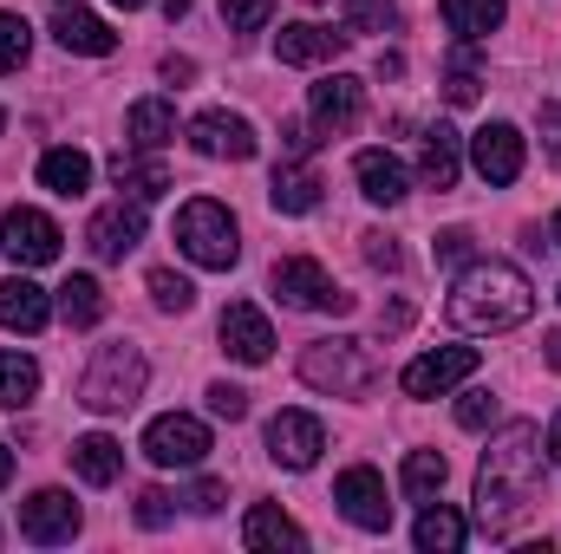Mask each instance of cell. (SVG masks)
I'll list each match as a JSON object with an SVG mask.
<instances>
[{
    "label": "cell",
    "mask_w": 561,
    "mask_h": 554,
    "mask_svg": "<svg viewBox=\"0 0 561 554\" xmlns=\"http://www.w3.org/2000/svg\"><path fill=\"white\" fill-rule=\"evenodd\" d=\"M536 489H542V430L510 424L477 463V522H483V535H510L536 509Z\"/></svg>",
    "instance_id": "1"
},
{
    "label": "cell",
    "mask_w": 561,
    "mask_h": 554,
    "mask_svg": "<svg viewBox=\"0 0 561 554\" xmlns=\"http://www.w3.org/2000/svg\"><path fill=\"white\" fill-rule=\"evenodd\" d=\"M529 307H536L529 275L510 268V262H470L450 287V320L463 333H510V326L529 320Z\"/></svg>",
    "instance_id": "2"
},
{
    "label": "cell",
    "mask_w": 561,
    "mask_h": 554,
    "mask_svg": "<svg viewBox=\"0 0 561 554\" xmlns=\"http://www.w3.org/2000/svg\"><path fill=\"white\" fill-rule=\"evenodd\" d=\"M144 379H150V366L138 346H99L85 379H79V405L85 412H131L144 399Z\"/></svg>",
    "instance_id": "3"
},
{
    "label": "cell",
    "mask_w": 561,
    "mask_h": 554,
    "mask_svg": "<svg viewBox=\"0 0 561 554\" xmlns=\"http://www.w3.org/2000/svg\"><path fill=\"white\" fill-rule=\"evenodd\" d=\"M300 379L313 392H327V399H359L379 379V366H373V353L359 339H313L300 353Z\"/></svg>",
    "instance_id": "4"
},
{
    "label": "cell",
    "mask_w": 561,
    "mask_h": 554,
    "mask_svg": "<svg viewBox=\"0 0 561 554\" xmlns=\"http://www.w3.org/2000/svg\"><path fill=\"white\" fill-rule=\"evenodd\" d=\"M176 249H183L196 268H236V255H242L236 216H229L222 203H209V196L183 203V216H176Z\"/></svg>",
    "instance_id": "5"
},
{
    "label": "cell",
    "mask_w": 561,
    "mask_h": 554,
    "mask_svg": "<svg viewBox=\"0 0 561 554\" xmlns=\"http://www.w3.org/2000/svg\"><path fill=\"white\" fill-rule=\"evenodd\" d=\"M144 457H150L157 470H196V463L209 457V424L190 417V412L150 417V430H144Z\"/></svg>",
    "instance_id": "6"
},
{
    "label": "cell",
    "mask_w": 561,
    "mask_h": 554,
    "mask_svg": "<svg viewBox=\"0 0 561 554\" xmlns=\"http://www.w3.org/2000/svg\"><path fill=\"white\" fill-rule=\"evenodd\" d=\"M59 222L53 216H39V209H7L0 216V255L13 262V268H46V262H59Z\"/></svg>",
    "instance_id": "7"
},
{
    "label": "cell",
    "mask_w": 561,
    "mask_h": 554,
    "mask_svg": "<svg viewBox=\"0 0 561 554\" xmlns=\"http://www.w3.org/2000/svg\"><path fill=\"white\" fill-rule=\"evenodd\" d=\"M275 293L287 300V307H300V313H346L353 300L333 287V275L320 268V262H307V255H287V262H275Z\"/></svg>",
    "instance_id": "8"
},
{
    "label": "cell",
    "mask_w": 561,
    "mask_h": 554,
    "mask_svg": "<svg viewBox=\"0 0 561 554\" xmlns=\"http://www.w3.org/2000/svg\"><path fill=\"white\" fill-rule=\"evenodd\" d=\"M333 503H340V516L353 522V529H392V503H386V483H379V470H366V463H353V470H340V483H333Z\"/></svg>",
    "instance_id": "9"
},
{
    "label": "cell",
    "mask_w": 561,
    "mask_h": 554,
    "mask_svg": "<svg viewBox=\"0 0 561 554\" xmlns=\"http://www.w3.org/2000/svg\"><path fill=\"white\" fill-rule=\"evenodd\" d=\"M320 450H327V424L320 417H307V412L268 417V457H275L280 470H313Z\"/></svg>",
    "instance_id": "10"
},
{
    "label": "cell",
    "mask_w": 561,
    "mask_h": 554,
    "mask_svg": "<svg viewBox=\"0 0 561 554\" xmlns=\"http://www.w3.org/2000/svg\"><path fill=\"white\" fill-rule=\"evenodd\" d=\"M307 112H313V131H320V138H346V131L359 125V112H366V85L346 79V72H333V79L313 85Z\"/></svg>",
    "instance_id": "11"
},
{
    "label": "cell",
    "mask_w": 561,
    "mask_h": 554,
    "mask_svg": "<svg viewBox=\"0 0 561 554\" xmlns=\"http://www.w3.org/2000/svg\"><path fill=\"white\" fill-rule=\"evenodd\" d=\"M85 242H92V255H99V262H125V255L144 242V203H138V196H131V203H125V196H118V203H105V209L85 222Z\"/></svg>",
    "instance_id": "12"
},
{
    "label": "cell",
    "mask_w": 561,
    "mask_h": 554,
    "mask_svg": "<svg viewBox=\"0 0 561 554\" xmlns=\"http://www.w3.org/2000/svg\"><path fill=\"white\" fill-rule=\"evenodd\" d=\"M477 372V346H444V353H424V359H412L405 366V399H444L450 385H463Z\"/></svg>",
    "instance_id": "13"
},
{
    "label": "cell",
    "mask_w": 561,
    "mask_h": 554,
    "mask_svg": "<svg viewBox=\"0 0 561 554\" xmlns=\"http://www.w3.org/2000/svg\"><path fill=\"white\" fill-rule=\"evenodd\" d=\"M222 353L229 359H242V366H268V353H275V326H268V313L262 307H249V300H236V307H222Z\"/></svg>",
    "instance_id": "14"
},
{
    "label": "cell",
    "mask_w": 561,
    "mask_h": 554,
    "mask_svg": "<svg viewBox=\"0 0 561 554\" xmlns=\"http://www.w3.org/2000/svg\"><path fill=\"white\" fill-rule=\"evenodd\" d=\"M20 535L26 542H72L79 535V503L66 496V489H33L26 503H20Z\"/></svg>",
    "instance_id": "15"
},
{
    "label": "cell",
    "mask_w": 561,
    "mask_h": 554,
    "mask_svg": "<svg viewBox=\"0 0 561 554\" xmlns=\"http://www.w3.org/2000/svg\"><path fill=\"white\" fill-rule=\"evenodd\" d=\"M190 143H196L203 157L249 163V157H255V125L236 118V112H203V118H190Z\"/></svg>",
    "instance_id": "16"
},
{
    "label": "cell",
    "mask_w": 561,
    "mask_h": 554,
    "mask_svg": "<svg viewBox=\"0 0 561 554\" xmlns=\"http://www.w3.org/2000/svg\"><path fill=\"white\" fill-rule=\"evenodd\" d=\"M470 157H477V176L503 189V183L523 176V131H516V125H483V131L470 138Z\"/></svg>",
    "instance_id": "17"
},
{
    "label": "cell",
    "mask_w": 561,
    "mask_h": 554,
    "mask_svg": "<svg viewBox=\"0 0 561 554\" xmlns=\"http://www.w3.org/2000/svg\"><path fill=\"white\" fill-rule=\"evenodd\" d=\"M346 39L353 33H333L320 20H294V26L275 33V53H280V66H327L333 53H346Z\"/></svg>",
    "instance_id": "18"
},
{
    "label": "cell",
    "mask_w": 561,
    "mask_h": 554,
    "mask_svg": "<svg viewBox=\"0 0 561 554\" xmlns=\"http://www.w3.org/2000/svg\"><path fill=\"white\" fill-rule=\"evenodd\" d=\"M353 176H359V196L379 203V209L405 203V189H412V176H405V163H399L392 150H359V157H353Z\"/></svg>",
    "instance_id": "19"
},
{
    "label": "cell",
    "mask_w": 561,
    "mask_h": 554,
    "mask_svg": "<svg viewBox=\"0 0 561 554\" xmlns=\"http://www.w3.org/2000/svg\"><path fill=\"white\" fill-rule=\"evenodd\" d=\"M53 39H59L66 53H85V59L118 53V33H112L99 13H85V7H59V13H53Z\"/></svg>",
    "instance_id": "20"
},
{
    "label": "cell",
    "mask_w": 561,
    "mask_h": 554,
    "mask_svg": "<svg viewBox=\"0 0 561 554\" xmlns=\"http://www.w3.org/2000/svg\"><path fill=\"white\" fill-rule=\"evenodd\" d=\"M46 320H53L46 287H33L26 275L0 280V326H7V333H46Z\"/></svg>",
    "instance_id": "21"
},
{
    "label": "cell",
    "mask_w": 561,
    "mask_h": 554,
    "mask_svg": "<svg viewBox=\"0 0 561 554\" xmlns=\"http://www.w3.org/2000/svg\"><path fill=\"white\" fill-rule=\"evenodd\" d=\"M320 170H307V163H275V183H268V203H275L280 216H307V209H320Z\"/></svg>",
    "instance_id": "22"
},
{
    "label": "cell",
    "mask_w": 561,
    "mask_h": 554,
    "mask_svg": "<svg viewBox=\"0 0 561 554\" xmlns=\"http://www.w3.org/2000/svg\"><path fill=\"white\" fill-rule=\"evenodd\" d=\"M112 183H118L125 196H138V203H157V196L170 189V170L157 163V150H118V157H112Z\"/></svg>",
    "instance_id": "23"
},
{
    "label": "cell",
    "mask_w": 561,
    "mask_h": 554,
    "mask_svg": "<svg viewBox=\"0 0 561 554\" xmlns=\"http://www.w3.org/2000/svg\"><path fill=\"white\" fill-rule=\"evenodd\" d=\"M39 183H46L53 196H85V189H92V157H85L79 143H59V150L39 157Z\"/></svg>",
    "instance_id": "24"
},
{
    "label": "cell",
    "mask_w": 561,
    "mask_h": 554,
    "mask_svg": "<svg viewBox=\"0 0 561 554\" xmlns=\"http://www.w3.org/2000/svg\"><path fill=\"white\" fill-rule=\"evenodd\" d=\"M72 470H79L92 489H105V483H118V470H125V443L105 437V430H92V437L72 443Z\"/></svg>",
    "instance_id": "25"
},
{
    "label": "cell",
    "mask_w": 561,
    "mask_h": 554,
    "mask_svg": "<svg viewBox=\"0 0 561 554\" xmlns=\"http://www.w3.org/2000/svg\"><path fill=\"white\" fill-rule=\"evenodd\" d=\"M125 138H131V150H163L176 138V105L170 99H138L125 112Z\"/></svg>",
    "instance_id": "26"
},
{
    "label": "cell",
    "mask_w": 561,
    "mask_h": 554,
    "mask_svg": "<svg viewBox=\"0 0 561 554\" xmlns=\"http://www.w3.org/2000/svg\"><path fill=\"white\" fill-rule=\"evenodd\" d=\"M419 170H424V183H431L437 196H444V189H457V170H463V150H457V131H450V125H431V131H424Z\"/></svg>",
    "instance_id": "27"
},
{
    "label": "cell",
    "mask_w": 561,
    "mask_h": 554,
    "mask_svg": "<svg viewBox=\"0 0 561 554\" xmlns=\"http://www.w3.org/2000/svg\"><path fill=\"white\" fill-rule=\"evenodd\" d=\"M242 542L262 554H280V549H307V535L294 529V516H280L275 503H255L249 522H242Z\"/></svg>",
    "instance_id": "28"
},
{
    "label": "cell",
    "mask_w": 561,
    "mask_h": 554,
    "mask_svg": "<svg viewBox=\"0 0 561 554\" xmlns=\"http://www.w3.org/2000/svg\"><path fill=\"white\" fill-rule=\"evenodd\" d=\"M463 516L457 509H444V503H424V516H419V529H412V542H419L424 554H457L463 549Z\"/></svg>",
    "instance_id": "29"
},
{
    "label": "cell",
    "mask_w": 561,
    "mask_h": 554,
    "mask_svg": "<svg viewBox=\"0 0 561 554\" xmlns=\"http://www.w3.org/2000/svg\"><path fill=\"white\" fill-rule=\"evenodd\" d=\"M444 26L457 39H483L503 26V0H444Z\"/></svg>",
    "instance_id": "30"
},
{
    "label": "cell",
    "mask_w": 561,
    "mask_h": 554,
    "mask_svg": "<svg viewBox=\"0 0 561 554\" xmlns=\"http://www.w3.org/2000/svg\"><path fill=\"white\" fill-rule=\"evenodd\" d=\"M33 392H39V366L26 353H0V412L33 405Z\"/></svg>",
    "instance_id": "31"
},
{
    "label": "cell",
    "mask_w": 561,
    "mask_h": 554,
    "mask_svg": "<svg viewBox=\"0 0 561 554\" xmlns=\"http://www.w3.org/2000/svg\"><path fill=\"white\" fill-rule=\"evenodd\" d=\"M444 476H450L444 450H412V457H405V470H399V483H405V496H412V503H431V496L444 489Z\"/></svg>",
    "instance_id": "32"
},
{
    "label": "cell",
    "mask_w": 561,
    "mask_h": 554,
    "mask_svg": "<svg viewBox=\"0 0 561 554\" xmlns=\"http://www.w3.org/2000/svg\"><path fill=\"white\" fill-rule=\"evenodd\" d=\"M59 313H66L72 326H99V320H105V287L92 275H72L59 287Z\"/></svg>",
    "instance_id": "33"
},
{
    "label": "cell",
    "mask_w": 561,
    "mask_h": 554,
    "mask_svg": "<svg viewBox=\"0 0 561 554\" xmlns=\"http://www.w3.org/2000/svg\"><path fill=\"white\" fill-rule=\"evenodd\" d=\"M477 92H483V66H477V53H470V39L450 53V66H444V99L450 105H477Z\"/></svg>",
    "instance_id": "34"
},
{
    "label": "cell",
    "mask_w": 561,
    "mask_h": 554,
    "mask_svg": "<svg viewBox=\"0 0 561 554\" xmlns=\"http://www.w3.org/2000/svg\"><path fill=\"white\" fill-rule=\"evenodd\" d=\"M340 20L346 33H386L399 26V0H340Z\"/></svg>",
    "instance_id": "35"
},
{
    "label": "cell",
    "mask_w": 561,
    "mask_h": 554,
    "mask_svg": "<svg viewBox=\"0 0 561 554\" xmlns=\"http://www.w3.org/2000/svg\"><path fill=\"white\" fill-rule=\"evenodd\" d=\"M26 53H33L26 20H20V13H0V72H20V66H26Z\"/></svg>",
    "instance_id": "36"
},
{
    "label": "cell",
    "mask_w": 561,
    "mask_h": 554,
    "mask_svg": "<svg viewBox=\"0 0 561 554\" xmlns=\"http://www.w3.org/2000/svg\"><path fill=\"white\" fill-rule=\"evenodd\" d=\"M150 300H157L163 313H190V307H196V287L183 275H170V268H157V275H150Z\"/></svg>",
    "instance_id": "37"
},
{
    "label": "cell",
    "mask_w": 561,
    "mask_h": 554,
    "mask_svg": "<svg viewBox=\"0 0 561 554\" xmlns=\"http://www.w3.org/2000/svg\"><path fill=\"white\" fill-rule=\"evenodd\" d=\"M222 20L229 33H262L275 20V0H222Z\"/></svg>",
    "instance_id": "38"
},
{
    "label": "cell",
    "mask_w": 561,
    "mask_h": 554,
    "mask_svg": "<svg viewBox=\"0 0 561 554\" xmlns=\"http://www.w3.org/2000/svg\"><path fill=\"white\" fill-rule=\"evenodd\" d=\"M457 424H463V430H490V424H496V399H490V392H463V399H457Z\"/></svg>",
    "instance_id": "39"
},
{
    "label": "cell",
    "mask_w": 561,
    "mask_h": 554,
    "mask_svg": "<svg viewBox=\"0 0 561 554\" xmlns=\"http://www.w3.org/2000/svg\"><path fill=\"white\" fill-rule=\"evenodd\" d=\"M203 399H209V412L229 417V424H236V417H249V392H242V385H229V379H222V385H209Z\"/></svg>",
    "instance_id": "40"
},
{
    "label": "cell",
    "mask_w": 561,
    "mask_h": 554,
    "mask_svg": "<svg viewBox=\"0 0 561 554\" xmlns=\"http://www.w3.org/2000/svg\"><path fill=\"white\" fill-rule=\"evenodd\" d=\"M170 516H176V496H170V489H144L138 496V522L144 529H163Z\"/></svg>",
    "instance_id": "41"
},
{
    "label": "cell",
    "mask_w": 561,
    "mask_h": 554,
    "mask_svg": "<svg viewBox=\"0 0 561 554\" xmlns=\"http://www.w3.org/2000/svg\"><path fill=\"white\" fill-rule=\"evenodd\" d=\"M313 125H300V118H294V125H280V157H287V163H307V157H313Z\"/></svg>",
    "instance_id": "42"
},
{
    "label": "cell",
    "mask_w": 561,
    "mask_h": 554,
    "mask_svg": "<svg viewBox=\"0 0 561 554\" xmlns=\"http://www.w3.org/2000/svg\"><path fill=\"white\" fill-rule=\"evenodd\" d=\"M359 242H366V262H373V268H405V255H399V242H392V235H379V229H373V235H359Z\"/></svg>",
    "instance_id": "43"
},
{
    "label": "cell",
    "mask_w": 561,
    "mask_h": 554,
    "mask_svg": "<svg viewBox=\"0 0 561 554\" xmlns=\"http://www.w3.org/2000/svg\"><path fill=\"white\" fill-rule=\"evenodd\" d=\"M437 262H444V268L470 262V229H444V235H437Z\"/></svg>",
    "instance_id": "44"
},
{
    "label": "cell",
    "mask_w": 561,
    "mask_h": 554,
    "mask_svg": "<svg viewBox=\"0 0 561 554\" xmlns=\"http://www.w3.org/2000/svg\"><path fill=\"white\" fill-rule=\"evenodd\" d=\"M536 125H542V150H549V163L561 170V105H542Z\"/></svg>",
    "instance_id": "45"
},
{
    "label": "cell",
    "mask_w": 561,
    "mask_h": 554,
    "mask_svg": "<svg viewBox=\"0 0 561 554\" xmlns=\"http://www.w3.org/2000/svg\"><path fill=\"white\" fill-rule=\"evenodd\" d=\"M190 503H196V509H203V516H216V509H222V503H229V489H222V483H216V476H209V483H196V489H190Z\"/></svg>",
    "instance_id": "46"
},
{
    "label": "cell",
    "mask_w": 561,
    "mask_h": 554,
    "mask_svg": "<svg viewBox=\"0 0 561 554\" xmlns=\"http://www.w3.org/2000/svg\"><path fill=\"white\" fill-rule=\"evenodd\" d=\"M542 359H549V366L561 372V333H549V339H542Z\"/></svg>",
    "instance_id": "47"
},
{
    "label": "cell",
    "mask_w": 561,
    "mask_h": 554,
    "mask_svg": "<svg viewBox=\"0 0 561 554\" xmlns=\"http://www.w3.org/2000/svg\"><path fill=\"white\" fill-rule=\"evenodd\" d=\"M7 483H13V450L0 443V489H7Z\"/></svg>",
    "instance_id": "48"
},
{
    "label": "cell",
    "mask_w": 561,
    "mask_h": 554,
    "mask_svg": "<svg viewBox=\"0 0 561 554\" xmlns=\"http://www.w3.org/2000/svg\"><path fill=\"white\" fill-rule=\"evenodd\" d=\"M549 457L561 463V412H556V424H549Z\"/></svg>",
    "instance_id": "49"
},
{
    "label": "cell",
    "mask_w": 561,
    "mask_h": 554,
    "mask_svg": "<svg viewBox=\"0 0 561 554\" xmlns=\"http://www.w3.org/2000/svg\"><path fill=\"white\" fill-rule=\"evenodd\" d=\"M163 13H170V20H183V13H190V0H163Z\"/></svg>",
    "instance_id": "50"
},
{
    "label": "cell",
    "mask_w": 561,
    "mask_h": 554,
    "mask_svg": "<svg viewBox=\"0 0 561 554\" xmlns=\"http://www.w3.org/2000/svg\"><path fill=\"white\" fill-rule=\"evenodd\" d=\"M112 7H125V13H131V7H144V0H112Z\"/></svg>",
    "instance_id": "51"
},
{
    "label": "cell",
    "mask_w": 561,
    "mask_h": 554,
    "mask_svg": "<svg viewBox=\"0 0 561 554\" xmlns=\"http://www.w3.org/2000/svg\"><path fill=\"white\" fill-rule=\"evenodd\" d=\"M556 242H561V216H556Z\"/></svg>",
    "instance_id": "52"
},
{
    "label": "cell",
    "mask_w": 561,
    "mask_h": 554,
    "mask_svg": "<svg viewBox=\"0 0 561 554\" xmlns=\"http://www.w3.org/2000/svg\"><path fill=\"white\" fill-rule=\"evenodd\" d=\"M59 7H79V0H59Z\"/></svg>",
    "instance_id": "53"
},
{
    "label": "cell",
    "mask_w": 561,
    "mask_h": 554,
    "mask_svg": "<svg viewBox=\"0 0 561 554\" xmlns=\"http://www.w3.org/2000/svg\"><path fill=\"white\" fill-rule=\"evenodd\" d=\"M0 131H7V118H0Z\"/></svg>",
    "instance_id": "54"
}]
</instances>
